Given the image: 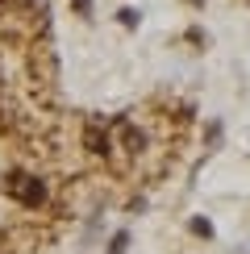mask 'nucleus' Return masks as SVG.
<instances>
[{
	"mask_svg": "<svg viewBox=\"0 0 250 254\" xmlns=\"http://www.w3.org/2000/svg\"><path fill=\"white\" fill-rule=\"evenodd\" d=\"M8 188H13L17 200H21V204H29V208L46 200V188H42L38 179H29V175H13V179H8Z\"/></svg>",
	"mask_w": 250,
	"mask_h": 254,
	"instance_id": "f257e3e1",
	"label": "nucleus"
}]
</instances>
